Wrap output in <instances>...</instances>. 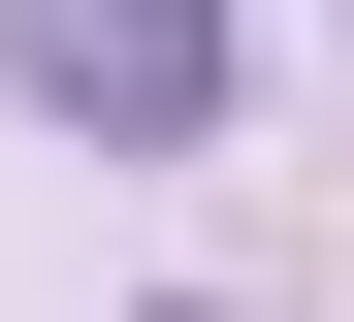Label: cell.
<instances>
[{
	"label": "cell",
	"instance_id": "6da1fadb",
	"mask_svg": "<svg viewBox=\"0 0 354 322\" xmlns=\"http://www.w3.org/2000/svg\"><path fill=\"white\" fill-rule=\"evenodd\" d=\"M0 64H32L97 161H194L225 129V0H0Z\"/></svg>",
	"mask_w": 354,
	"mask_h": 322
}]
</instances>
